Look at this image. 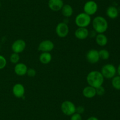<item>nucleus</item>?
I'll list each match as a JSON object with an SVG mask.
<instances>
[{"label": "nucleus", "mask_w": 120, "mask_h": 120, "mask_svg": "<svg viewBox=\"0 0 120 120\" xmlns=\"http://www.w3.org/2000/svg\"><path fill=\"white\" fill-rule=\"evenodd\" d=\"M26 46V44L25 41L21 39H19V40H15L13 42L11 46V48L13 52L19 54V53L22 52L25 50Z\"/></svg>", "instance_id": "8"}, {"label": "nucleus", "mask_w": 120, "mask_h": 120, "mask_svg": "<svg viewBox=\"0 0 120 120\" xmlns=\"http://www.w3.org/2000/svg\"><path fill=\"white\" fill-rule=\"evenodd\" d=\"M76 107L75 104L70 101H63L61 105V110L62 112L66 115L71 116L76 112Z\"/></svg>", "instance_id": "5"}, {"label": "nucleus", "mask_w": 120, "mask_h": 120, "mask_svg": "<svg viewBox=\"0 0 120 120\" xmlns=\"http://www.w3.org/2000/svg\"><path fill=\"white\" fill-rule=\"evenodd\" d=\"M86 80L89 85L96 88L103 85L104 78L100 71H92L87 75Z\"/></svg>", "instance_id": "1"}, {"label": "nucleus", "mask_w": 120, "mask_h": 120, "mask_svg": "<svg viewBox=\"0 0 120 120\" xmlns=\"http://www.w3.org/2000/svg\"><path fill=\"white\" fill-rule=\"evenodd\" d=\"M70 120H82V116L81 114L75 112V114L71 115Z\"/></svg>", "instance_id": "26"}, {"label": "nucleus", "mask_w": 120, "mask_h": 120, "mask_svg": "<svg viewBox=\"0 0 120 120\" xmlns=\"http://www.w3.org/2000/svg\"><path fill=\"white\" fill-rule=\"evenodd\" d=\"M26 74L29 77H34L36 75V71L34 68H29L27 71Z\"/></svg>", "instance_id": "25"}, {"label": "nucleus", "mask_w": 120, "mask_h": 120, "mask_svg": "<svg viewBox=\"0 0 120 120\" xmlns=\"http://www.w3.org/2000/svg\"><path fill=\"white\" fill-rule=\"evenodd\" d=\"M56 33L60 38H65L69 32V28L66 22H59L56 27Z\"/></svg>", "instance_id": "7"}, {"label": "nucleus", "mask_w": 120, "mask_h": 120, "mask_svg": "<svg viewBox=\"0 0 120 120\" xmlns=\"http://www.w3.org/2000/svg\"><path fill=\"white\" fill-rule=\"evenodd\" d=\"M55 48L54 43L49 40H46L42 41L38 45V50L40 51L50 52Z\"/></svg>", "instance_id": "9"}, {"label": "nucleus", "mask_w": 120, "mask_h": 120, "mask_svg": "<svg viewBox=\"0 0 120 120\" xmlns=\"http://www.w3.org/2000/svg\"><path fill=\"white\" fill-rule=\"evenodd\" d=\"M84 12L89 15H93L97 12L98 10V5L94 1H88L84 4L83 7Z\"/></svg>", "instance_id": "6"}, {"label": "nucleus", "mask_w": 120, "mask_h": 120, "mask_svg": "<svg viewBox=\"0 0 120 120\" xmlns=\"http://www.w3.org/2000/svg\"><path fill=\"white\" fill-rule=\"evenodd\" d=\"M7 65V60L2 55H0V69L4 68Z\"/></svg>", "instance_id": "23"}, {"label": "nucleus", "mask_w": 120, "mask_h": 120, "mask_svg": "<svg viewBox=\"0 0 120 120\" xmlns=\"http://www.w3.org/2000/svg\"><path fill=\"white\" fill-rule=\"evenodd\" d=\"M93 29L97 34H104L108 29L109 24L105 18L97 16L93 19L92 22Z\"/></svg>", "instance_id": "2"}, {"label": "nucleus", "mask_w": 120, "mask_h": 120, "mask_svg": "<svg viewBox=\"0 0 120 120\" xmlns=\"http://www.w3.org/2000/svg\"><path fill=\"white\" fill-rule=\"evenodd\" d=\"M9 60H10V61L12 64H16L18 63L19 61L20 60L19 55V54H17V53L13 52L12 54L11 55L10 58H9Z\"/></svg>", "instance_id": "22"}, {"label": "nucleus", "mask_w": 120, "mask_h": 120, "mask_svg": "<svg viewBox=\"0 0 120 120\" xmlns=\"http://www.w3.org/2000/svg\"><path fill=\"white\" fill-rule=\"evenodd\" d=\"M112 85L117 90H120V76H115L112 78Z\"/></svg>", "instance_id": "21"}, {"label": "nucleus", "mask_w": 120, "mask_h": 120, "mask_svg": "<svg viewBox=\"0 0 120 120\" xmlns=\"http://www.w3.org/2000/svg\"><path fill=\"white\" fill-rule=\"evenodd\" d=\"M100 72L104 78L107 79H111L116 75L117 69L114 65L107 64L104 65L102 67Z\"/></svg>", "instance_id": "4"}, {"label": "nucleus", "mask_w": 120, "mask_h": 120, "mask_svg": "<svg viewBox=\"0 0 120 120\" xmlns=\"http://www.w3.org/2000/svg\"><path fill=\"white\" fill-rule=\"evenodd\" d=\"M52 56L50 52H43L39 56V61L43 64H48L50 63L52 61Z\"/></svg>", "instance_id": "18"}, {"label": "nucleus", "mask_w": 120, "mask_h": 120, "mask_svg": "<svg viewBox=\"0 0 120 120\" xmlns=\"http://www.w3.org/2000/svg\"><path fill=\"white\" fill-rule=\"evenodd\" d=\"M25 92L24 86L20 83L15 84L12 87V93L15 97L18 98L23 97Z\"/></svg>", "instance_id": "11"}, {"label": "nucleus", "mask_w": 120, "mask_h": 120, "mask_svg": "<svg viewBox=\"0 0 120 120\" xmlns=\"http://www.w3.org/2000/svg\"></svg>", "instance_id": "31"}, {"label": "nucleus", "mask_w": 120, "mask_h": 120, "mask_svg": "<svg viewBox=\"0 0 120 120\" xmlns=\"http://www.w3.org/2000/svg\"><path fill=\"white\" fill-rule=\"evenodd\" d=\"M64 5L63 0H49L48 7L53 11H59L61 10Z\"/></svg>", "instance_id": "12"}, {"label": "nucleus", "mask_w": 120, "mask_h": 120, "mask_svg": "<svg viewBox=\"0 0 120 120\" xmlns=\"http://www.w3.org/2000/svg\"><path fill=\"white\" fill-rule=\"evenodd\" d=\"M96 42L101 47H104L107 44L108 38L104 34H97L96 36Z\"/></svg>", "instance_id": "16"}, {"label": "nucleus", "mask_w": 120, "mask_h": 120, "mask_svg": "<svg viewBox=\"0 0 120 120\" xmlns=\"http://www.w3.org/2000/svg\"><path fill=\"white\" fill-rule=\"evenodd\" d=\"M28 67L24 63H17L14 67L15 73L18 76H24L26 74Z\"/></svg>", "instance_id": "14"}, {"label": "nucleus", "mask_w": 120, "mask_h": 120, "mask_svg": "<svg viewBox=\"0 0 120 120\" xmlns=\"http://www.w3.org/2000/svg\"><path fill=\"white\" fill-rule=\"evenodd\" d=\"M118 9L116 7L114 6H110L108 7L106 11V14L111 19H116L118 16Z\"/></svg>", "instance_id": "17"}, {"label": "nucleus", "mask_w": 120, "mask_h": 120, "mask_svg": "<svg viewBox=\"0 0 120 120\" xmlns=\"http://www.w3.org/2000/svg\"><path fill=\"white\" fill-rule=\"evenodd\" d=\"M84 112V108L83 106H79V107H76V112L78 113V114H82Z\"/></svg>", "instance_id": "27"}, {"label": "nucleus", "mask_w": 120, "mask_h": 120, "mask_svg": "<svg viewBox=\"0 0 120 120\" xmlns=\"http://www.w3.org/2000/svg\"><path fill=\"white\" fill-rule=\"evenodd\" d=\"M61 11L62 15L66 18L70 17L73 14V9L69 4H64Z\"/></svg>", "instance_id": "19"}, {"label": "nucleus", "mask_w": 120, "mask_h": 120, "mask_svg": "<svg viewBox=\"0 0 120 120\" xmlns=\"http://www.w3.org/2000/svg\"><path fill=\"white\" fill-rule=\"evenodd\" d=\"M91 22V16L84 12L79 14L75 18V23L78 27L86 28Z\"/></svg>", "instance_id": "3"}, {"label": "nucleus", "mask_w": 120, "mask_h": 120, "mask_svg": "<svg viewBox=\"0 0 120 120\" xmlns=\"http://www.w3.org/2000/svg\"><path fill=\"white\" fill-rule=\"evenodd\" d=\"M0 7H1V2H0Z\"/></svg>", "instance_id": "30"}, {"label": "nucleus", "mask_w": 120, "mask_h": 120, "mask_svg": "<svg viewBox=\"0 0 120 120\" xmlns=\"http://www.w3.org/2000/svg\"><path fill=\"white\" fill-rule=\"evenodd\" d=\"M87 120H99L97 117L96 116H90Z\"/></svg>", "instance_id": "28"}, {"label": "nucleus", "mask_w": 120, "mask_h": 120, "mask_svg": "<svg viewBox=\"0 0 120 120\" xmlns=\"http://www.w3.org/2000/svg\"><path fill=\"white\" fill-rule=\"evenodd\" d=\"M96 95H100V96H101L103 95L105 92V88L103 87V86H100V87H98L97 88H96Z\"/></svg>", "instance_id": "24"}, {"label": "nucleus", "mask_w": 120, "mask_h": 120, "mask_svg": "<svg viewBox=\"0 0 120 120\" xmlns=\"http://www.w3.org/2000/svg\"><path fill=\"white\" fill-rule=\"evenodd\" d=\"M83 95L87 98H93L96 95V88L91 86H87L83 89Z\"/></svg>", "instance_id": "15"}, {"label": "nucleus", "mask_w": 120, "mask_h": 120, "mask_svg": "<svg viewBox=\"0 0 120 120\" xmlns=\"http://www.w3.org/2000/svg\"><path fill=\"white\" fill-rule=\"evenodd\" d=\"M117 72H118L119 76H120V64L118 65V68H117Z\"/></svg>", "instance_id": "29"}, {"label": "nucleus", "mask_w": 120, "mask_h": 120, "mask_svg": "<svg viewBox=\"0 0 120 120\" xmlns=\"http://www.w3.org/2000/svg\"><path fill=\"white\" fill-rule=\"evenodd\" d=\"M98 54H99L100 59L103 60H108L110 57V52L107 49H103L98 51Z\"/></svg>", "instance_id": "20"}, {"label": "nucleus", "mask_w": 120, "mask_h": 120, "mask_svg": "<svg viewBox=\"0 0 120 120\" xmlns=\"http://www.w3.org/2000/svg\"><path fill=\"white\" fill-rule=\"evenodd\" d=\"M89 31L87 28L83 27H78L77 29L75 31V35L76 38L79 40H85L89 36Z\"/></svg>", "instance_id": "13"}, {"label": "nucleus", "mask_w": 120, "mask_h": 120, "mask_svg": "<svg viewBox=\"0 0 120 120\" xmlns=\"http://www.w3.org/2000/svg\"><path fill=\"white\" fill-rule=\"evenodd\" d=\"M86 60L89 63L96 64L100 61V56L98 51L95 49H91L87 52L86 55Z\"/></svg>", "instance_id": "10"}]
</instances>
